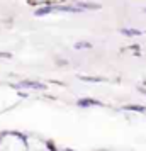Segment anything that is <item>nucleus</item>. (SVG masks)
I'll list each match as a JSON object with an SVG mask.
<instances>
[{
	"mask_svg": "<svg viewBox=\"0 0 146 151\" xmlns=\"http://www.w3.org/2000/svg\"><path fill=\"white\" fill-rule=\"evenodd\" d=\"M15 87H17V88H39V90L46 88V85H44V83H39V82H31V80H24V82L17 83Z\"/></svg>",
	"mask_w": 146,
	"mask_h": 151,
	"instance_id": "1",
	"label": "nucleus"
},
{
	"mask_svg": "<svg viewBox=\"0 0 146 151\" xmlns=\"http://www.w3.org/2000/svg\"><path fill=\"white\" fill-rule=\"evenodd\" d=\"M77 104L80 107H90V105H99V107H102V105H104L100 100H95V99H82V100H78Z\"/></svg>",
	"mask_w": 146,
	"mask_h": 151,
	"instance_id": "2",
	"label": "nucleus"
},
{
	"mask_svg": "<svg viewBox=\"0 0 146 151\" xmlns=\"http://www.w3.org/2000/svg\"><path fill=\"white\" fill-rule=\"evenodd\" d=\"M122 109L124 110H132V112H146V107H143V105H132V104L124 105Z\"/></svg>",
	"mask_w": 146,
	"mask_h": 151,
	"instance_id": "3",
	"label": "nucleus"
},
{
	"mask_svg": "<svg viewBox=\"0 0 146 151\" xmlns=\"http://www.w3.org/2000/svg\"><path fill=\"white\" fill-rule=\"evenodd\" d=\"M49 12H55V7H42V9H37L36 10V15H46V14H49Z\"/></svg>",
	"mask_w": 146,
	"mask_h": 151,
	"instance_id": "4",
	"label": "nucleus"
},
{
	"mask_svg": "<svg viewBox=\"0 0 146 151\" xmlns=\"http://www.w3.org/2000/svg\"><path fill=\"white\" fill-rule=\"evenodd\" d=\"M122 34H126V36H141L143 32L141 31H138V29H122L121 31Z\"/></svg>",
	"mask_w": 146,
	"mask_h": 151,
	"instance_id": "5",
	"label": "nucleus"
},
{
	"mask_svg": "<svg viewBox=\"0 0 146 151\" xmlns=\"http://www.w3.org/2000/svg\"><path fill=\"white\" fill-rule=\"evenodd\" d=\"M80 80H85V82H105V78H102V76H80Z\"/></svg>",
	"mask_w": 146,
	"mask_h": 151,
	"instance_id": "6",
	"label": "nucleus"
},
{
	"mask_svg": "<svg viewBox=\"0 0 146 151\" xmlns=\"http://www.w3.org/2000/svg\"><path fill=\"white\" fill-rule=\"evenodd\" d=\"M75 48H77V49H85V48H92V44H90V42H77V44H75Z\"/></svg>",
	"mask_w": 146,
	"mask_h": 151,
	"instance_id": "7",
	"label": "nucleus"
},
{
	"mask_svg": "<svg viewBox=\"0 0 146 151\" xmlns=\"http://www.w3.org/2000/svg\"><path fill=\"white\" fill-rule=\"evenodd\" d=\"M0 58H12L10 53H0Z\"/></svg>",
	"mask_w": 146,
	"mask_h": 151,
	"instance_id": "8",
	"label": "nucleus"
},
{
	"mask_svg": "<svg viewBox=\"0 0 146 151\" xmlns=\"http://www.w3.org/2000/svg\"><path fill=\"white\" fill-rule=\"evenodd\" d=\"M139 90H141V92H143V93L146 95V88H139Z\"/></svg>",
	"mask_w": 146,
	"mask_h": 151,
	"instance_id": "9",
	"label": "nucleus"
},
{
	"mask_svg": "<svg viewBox=\"0 0 146 151\" xmlns=\"http://www.w3.org/2000/svg\"><path fill=\"white\" fill-rule=\"evenodd\" d=\"M65 151H73V150H65Z\"/></svg>",
	"mask_w": 146,
	"mask_h": 151,
	"instance_id": "10",
	"label": "nucleus"
}]
</instances>
